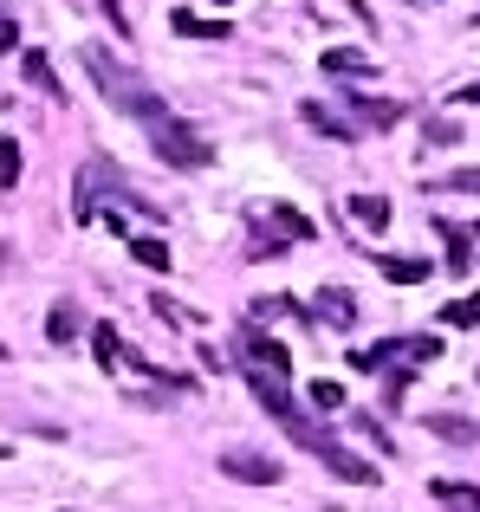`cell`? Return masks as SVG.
<instances>
[{
    "label": "cell",
    "mask_w": 480,
    "mask_h": 512,
    "mask_svg": "<svg viewBox=\"0 0 480 512\" xmlns=\"http://www.w3.org/2000/svg\"><path fill=\"white\" fill-rule=\"evenodd\" d=\"M435 188H448V195H480V169H455V175H442Z\"/></svg>",
    "instance_id": "d4e9b609"
},
{
    "label": "cell",
    "mask_w": 480,
    "mask_h": 512,
    "mask_svg": "<svg viewBox=\"0 0 480 512\" xmlns=\"http://www.w3.org/2000/svg\"><path fill=\"white\" fill-rule=\"evenodd\" d=\"M435 234L448 240V273H468V266H474V234L455 227V221H435Z\"/></svg>",
    "instance_id": "9a60e30c"
},
{
    "label": "cell",
    "mask_w": 480,
    "mask_h": 512,
    "mask_svg": "<svg viewBox=\"0 0 480 512\" xmlns=\"http://www.w3.org/2000/svg\"><path fill=\"white\" fill-rule=\"evenodd\" d=\"M20 72H26V85H33V91H46V98L52 104H65V85H59V72H52V59H46V52H20Z\"/></svg>",
    "instance_id": "7c38bea8"
},
{
    "label": "cell",
    "mask_w": 480,
    "mask_h": 512,
    "mask_svg": "<svg viewBox=\"0 0 480 512\" xmlns=\"http://www.w3.org/2000/svg\"><path fill=\"white\" fill-rule=\"evenodd\" d=\"M442 325H448V331H474V325H480V292H468V299H455V305H442Z\"/></svg>",
    "instance_id": "ffe728a7"
},
{
    "label": "cell",
    "mask_w": 480,
    "mask_h": 512,
    "mask_svg": "<svg viewBox=\"0 0 480 512\" xmlns=\"http://www.w3.org/2000/svg\"><path fill=\"white\" fill-rule=\"evenodd\" d=\"M435 500H442V506H461V512H480V487H474V480H435Z\"/></svg>",
    "instance_id": "e0dca14e"
},
{
    "label": "cell",
    "mask_w": 480,
    "mask_h": 512,
    "mask_svg": "<svg viewBox=\"0 0 480 512\" xmlns=\"http://www.w3.org/2000/svg\"><path fill=\"white\" fill-rule=\"evenodd\" d=\"M377 273L390 279V286H422L435 266H429V260H403V253H377Z\"/></svg>",
    "instance_id": "5bb4252c"
},
{
    "label": "cell",
    "mask_w": 480,
    "mask_h": 512,
    "mask_svg": "<svg viewBox=\"0 0 480 512\" xmlns=\"http://www.w3.org/2000/svg\"><path fill=\"white\" fill-rule=\"evenodd\" d=\"M130 253H137V266H150V273H169V260H176L156 234H137V240H130Z\"/></svg>",
    "instance_id": "d6986e66"
},
{
    "label": "cell",
    "mask_w": 480,
    "mask_h": 512,
    "mask_svg": "<svg viewBox=\"0 0 480 512\" xmlns=\"http://www.w3.org/2000/svg\"><path fill=\"white\" fill-rule=\"evenodd\" d=\"M351 422H357V435H364L377 454H390V435H383V422H370V415H351Z\"/></svg>",
    "instance_id": "83f0119b"
},
{
    "label": "cell",
    "mask_w": 480,
    "mask_h": 512,
    "mask_svg": "<svg viewBox=\"0 0 480 512\" xmlns=\"http://www.w3.org/2000/svg\"><path fill=\"white\" fill-rule=\"evenodd\" d=\"M299 117H305V130H318V137H331V143H357V124L344 111H331L325 98H305Z\"/></svg>",
    "instance_id": "9c48e42d"
},
{
    "label": "cell",
    "mask_w": 480,
    "mask_h": 512,
    "mask_svg": "<svg viewBox=\"0 0 480 512\" xmlns=\"http://www.w3.org/2000/svg\"><path fill=\"white\" fill-rule=\"evenodd\" d=\"M143 137H150V150L163 156L169 169H208V156H215V150H208V143L189 130V124H182L176 111H163L156 124H143Z\"/></svg>",
    "instance_id": "3957f363"
},
{
    "label": "cell",
    "mask_w": 480,
    "mask_h": 512,
    "mask_svg": "<svg viewBox=\"0 0 480 512\" xmlns=\"http://www.w3.org/2000/svg\"><path fill=\"white\" fill-rule=\"evenodd\" d=\"M474 234H480V227H474Z\"/></svg>",
    "instance_id": "d590c367"
},
{
    "label": "cell",
    "mask_w": 480,
    "mask_h": 512,
    "mask_svg": "<svg viewBox=\"0 0 480 512\" xmlns=\"http://www.w3.org/2000/svg\"><path fill=\"white\" fill-rule=\"evenodd\" d=\"M240 376H247L253 402H260V409L273 415V422H286V415H299V409H292V383H286V376H266V370H240Z\"/></svg>",
    "instance_id": "ba28073f"
},
{
    "label": "cell",
    "mask_w": 480,
    "mask_h": 512,
    "mask_svg": "<svg viewBox=\"0 0 480 512\" xmlns=\"http://www.w3.org/2000/svg\"><path fill=\"white\" fill-rule=\"evenodd\" d=\"M344 214H351V227H364V234H383V227L396 221V208L383 195H351V201H344Z\"/></svg>",
    "instance_id": "8fae6325"
},
{
    "label": "cell",
    "mask_w": 480,
    "mask_h": 512,
    "mask_svg": "<svg viewBox=\"0 0 480 512\" xmlns=\"http://www.w3.org/2000/svg\"><path fill=\"white\" fill-rule=\"evenodd\" d=\"M455 104H480V78H474V85H461V91H455Z\"/></svg>",
    "instance_id": "d6a6232c"
},
{
    "label": "cell",
    "mask_w": 480,
    "mask_h": 512,
    "mask_svg": "<svg viewBox=\"0 0 480 512\" xmlns=\"http://www.w3.org/2000/svg\"><path fill=\"white\" fill-rule=\"evenodd\" d=\"M91 350H98V370H117L124 363V338H117V325H91Z\"/></svg>",
    "instance_id": "2e32d148"
},
{
    "label": "cell",
    "mask_w": 480,
    "mask_h": 512,
    "mask_svg": "<svg viewBox=\"0 0 480 512\" xmlns=\"http://www.w3.org/2000/svg\"><path fill=\"white\" fill-rule=\"evenodd\" d=\"M98 13H104V20H111V33H117V39H130V20H124V0H98Z\"/></svg>",
    "instance_id": "f1b7e54d"
},
{
    "label": "cell",
    "mask_w": 480,
    "mask_h": 512,
    "mask_svg": "<svg viewBox=\"0 0 480 512\" xmlns=\"http://www.w3.org/2000/svg\"><path fill=\"white\" fill-rule=\"evenodd\" d=\"M240 370H266V376H286V383H292V350L247 325V338H240Z\"/></svg>",
    "instance_id": "277c9868"
},
{
    "label": "cell",
    "mask_w": 480,
    "mask_h": 512,
    "mask_svg": "<svg viewBox=\"0 0 480 512\" xmlns=\"http://www.w3.org/2000/svg\"><path fill=\"white\" fill-rule=\"evenodd\" d=\"M260 227L279 240V247H299V240H312V234H318L312 214H299L292 201H266V221H260Z\"/></svg>",
    "instance_id": "52a82bcc"
},
{
    "label": "cell",
    "mask_w": 480,
    "mask_h": 512,
    "mask_svg": "<svg viewBox=\"0 0 480 512\" xmlns=\"http://www.w3.org/2000/svg\"><path fill=\"white\" fill-rule=\"evenodd\" d=\"M150 305H156V318H169V325H189V312H182V305H176V299H169V292H156V299H150Z\"/></svg>",
    "instance_id": "f546056e"
},
{
    "label": "cell",
    "mask_w": 480,
    "mask_h": 512,
    "mask_svg": "<svg viewBox=\"0 0 480 512\" xmlns=\"http://www.w3.org/2000/svg\"><path fill=\"white\" fill-rule=\"evenodd\" d=\"M357 312H364V305H357L344 286H318V299L305 305V318H312V325H331V331H351Z\"/></svg>",
    "instance_id": "5b68a950"
},
{
    "label": "cell",
    "mask_w": 480,
    "mask_h": 512,
    "mask_svg": "<svg viewBox=\"0 0 480 512\" xmlns=\"http://www.w3.org/2000/svg\"><path fill=\"white\" fill-rule=\"evenodd\" d=\"M221 7H234V0H221Z\"/></svg>",
    "instance_id": "e575fe53"
},
{
    "label": "cell",
    "mask_w": 480,
    "mask_h": 512,
    "mask_svg": "<svg viewBox=\"0 0 480 512\" xmlns=\"http://www.w3.org/2000/svg\"><path fill=\"white\" fill-rule=\"evenodd\" d=\"M409 370H416V363H403V370H390V376H383V402H390V409L403 402V389H409Z\"/></svg>",
    "instance_id": "4316f807"
},
{
    "label": "cell",
    "mask_w": 480,
    "mask_h": 512,
    "mask_svg": "<svg viewBox=\"0 0 480 512\" xmlns=\"http://www.w3.org/2000/svg\"><path fill=\"white\" fill-rule=\"evenodd\" d=\"M344 104H351V111H344V117H351V124H357V137H364V130H390L396 117H403V104H396V98H357V91H351V98H344Z\"/></svg>",
    "instance_id": "30bf717a"
},
{
    "label": "cell",
    "mask_w": 480,
    "mask_h": 512,
    "mask_svg": "<svg viewBox=\"0 0 480 512\" xmlns=\"http://www.w3.org/2000/svg\"><path fill=\"white\" fill-rule=\"evenodd\" d=\"M169 26H176V33H182V39H202V20H195V13H189V7H176V13H169Z\"/></svg>",
    "instance_id": "4dcf8cb0"
},
{
    "label": "cell",
    "mask_w": 480,
    "mask_h": 512,
    "mask_svg": "<svg viewBox=\"0 0 480 512\" xmlns=\"http://www.w3.org/2000/svg\"><path fill=\"white\" fill-rule=\"evenodd\" d=\"M78 59H85V72H91V85H98V98H111L124 117H137V124H156V117L169 111V104L156 98V91L143 85V78L130 72V65L117 59L111 46H78Z\"/></svg>",
    "instance_id": "6da1fadb"
},
{
    "label": "cell",
    "mask_w": 480,
    "mask_h": 512,
    "mask_svg": "<svg viewBox=\"0 0 480 512\" xmlns=\"http://www.w3.org/2000/svg\"><path fill=\"white\" fill-rule=\"evenodd\" d=\"M312 402H318V415H331V409H344V389L331 383V376H318V383H312Z\"/></svg>",
    "instance_id": "cb8c5ba5"
},
{
    "label": "cell",
    "mask_w": 480,
    "mask_h": 512,
    "mask_svg": "<svg viewBox=\"0 0 480 512\" xmlns=\"http://www.w3.org/2000/svg\"><path fill=\"white\" fill-rule=\"evenodd\" d=\"M279 428H286V435L299 441V448L312 454V461H325V467H331V474H338V480H351V487H377V467H370V461H357V454L344 448L338 435H325V428H318V422H305V415H286V422H279Z\"/></svg>",
    "instance_id": "7a4b0ae2"
},
{
    "label": "cell",
    "mask_w": 480,
    "mask_h": 512,
    "mask_svg": "<svg viewBox=\"0 0 480 512\" xmlns=\"http://www.w3.org/2000/svg\"><path fill=\"white\" fill-rule=\"evenodd\" d=\"M422 137H429V143H461V124H455V117H429Z\"/></svg>",
    "instance_id": "484cf974"
},
{
    "label": "cell",
    "mask_w": 480,
    "mask_h": 512,
    "mask_svg": "<svg viewBox=\"0 0 480 512\" xmlns=\"http://www.w3.org/2000/svg\"><path fill=\"white\" fill-rule=\"evenodd\" d=\"M7 188H20V143L0 137V195H7Z\"/></svg>",
    "instance_id": "7402d4cb"
},
{
    "label": "cell",
    "mask_w": 480,
    "mask_h": 512,
    "mask_svg": "<svg viewBox=\"0 0 480 512\" xmlns=\"http://www.w3.org/2000/svg\"><path fill=\"white\" fill-rule=\"evenodd\" d=\"M403 357H409V363H429V357H442V338H435V331H416V338H403Z\"/></svg>",
    "instance_id": "603a6c76"
},
{
    "label": "cell",
    "mask_w": 480,
    "mask_h": 512,
    "mask_svg": "<svg viewBox=\"0 0 480 512\" xmlns=\"http://www.w3.org/2000/svg\"><path fill=\"white\" fill-rule=\"evenodd\" d=\"M78 331H85V318H78V305H52V318H46V338H52V344H72Z\"/></svg>",
    "instance_id": "ac0fdd59"
},
{
    "label": "cell",
    "mask_w": 480,
    "mask_h": 512,
    "mask_svg": "<svg viewBox=\"0 0 480 512\" xmlns=\"http://www.w3.org/2000/svg\"><path fill=\"white\" fill-rule=\"evenodd\" d=\"M7 454H13V448H7V441H0V461H7Z\"/></svg>",
    "instance_id": "836d02e7"
},
{
    "label": "cell",
    "mask_w": 480,
    "mask_h": 512,
    "mask_svg": "<svg viewBox=\"0 0 480 512\" xmlns=\"http://www.w3.org/2000/svg\"><path fill=\"white\" fill-rule=\"evenodd\" d=\"M318 65H325L331 78H370V72H377V59H370V52H357V46H331Z\"/></svg>",
    "instance_id": "4fadbf2b"
},
{
    "label": "cell",
    "mask_w": 480,
    "mask_h": 512,
    "mask_svg": "<svg viewBox=\"0 0 480 512\" xmlns=\"http://www.w3.org/2000/svg\"><path fill=\"white\" fill-rule=\"evenodd\" d=\"M13 39H20V26H13V13H0V52H13Z\"/></svg>",
    "instance_id": "1f68e13d"
},
{
    "label": "cell",
    "mask_w": 480,
    "mask_h": 512,
    "mask_svg": "<svg viewBox=\"0 0 480 512\" xmlns=\"http://www.w3.org/2000/svg\"><path fill=\"white\" fill-rule=\"evenodd\" d=\"M221 474H228V480H253V487H279V480H286V467H279L273 454L228 448V454H221Z\"/></svg>",
    "instance_id": "8992f818"
},
{
    "label": "cell",
    "mask_w": 480,
    "mask_h": 512,
    "mask_svg": "<svg viewBox=\"0 0 480 512\" xmlns=\"http://www.w3.org/2000/svg\"><path fill=\"white\" fill-rule=\"evenodd\" d=\"M429 435H442V441H461V448H468V441L480 435V428L468 422V415H429Z\"/></svg>",
    "instance_id": "44dd1931"
}]
</instances>
